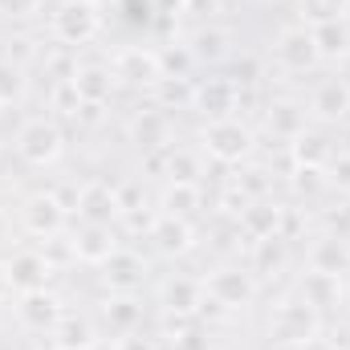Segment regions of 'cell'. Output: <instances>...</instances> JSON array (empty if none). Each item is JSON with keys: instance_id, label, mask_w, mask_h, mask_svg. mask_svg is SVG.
I'll return each mask as SVG.
<instances>
[{"instance_id": "obj_1", "label": "cell", "mask_w": 350, "mask_h": 350, "mask_svg": "<svg viewBox=\"0 0 350 350\" xmlns=\"http://www.w3.org/2000/svg\"><path fill=\"white\" fill-rule=\"evenodd\" d=\"M322 330V314L306 306L301 297H285L269 318V342L273 347H310Z\"/></svg>"}, {"instance_id": "obj_2", "label": "cell", "mask_w": 350, "mask_h": 350, "mask_svg": "<svg viewBox=\"0 0 350 350\" xmlns=\"http://www.w3.org/2000/svg\"><path fill=\"white\" fill-rule=\"evenodd\" d=\"M49 33L66 49H78V45H86L102 33V8L94 0H62L49 16Z\"/></svg>"}, {"instance_id": "obj_3", "label": "cell", "mask_w": 350, "mask_h": 350, "mask_svg": "<svg viewBox=\"0 0 350 350\" xmlns=\"http://www.w3.org/2000/svg\"><path fill=\"white\" fill-rule=\"evenodd\" d=\"M66 151V135L53 118H29L21 131H16V155L33 167H49L57 163Z\"/></svg>"}, {"instance_id": "obj_4", "label": "cell", "mask_w": 350, "mask_h": 350, "mask_svg": "<svg viewBox=\"0 0 350 350\" xmlns=\"http://www.w3.org/2000/svg\"><path fill=\"white\" fill-rule=\"evenodd\" d=\"M204 147L216 163H241L253 151V131L241 118H212L204 126Z\"/></svg>"}, {"instance_id": "obj_5", "label": "cell", "mask_w": 350, "mask_h": 350, "mask_svg": "<svg viewBox=\"0 0 350 350\" xmlns=\"http://www.w3.org/2000/svg\"><path fill=\"white\" fill-rule=\"evenodd\" d=\"M273 57H277V66L289 70V74H306V70H314V66L322 62V57H318V45H314V33H310L306 25L281 29L277 41H273Z\"/></svg>"}, {"instance_id": "obj_6", "label": "cell", "mask_w": 350, "mask_h": 350, "mask_svg": "<svg viewBox=\"0 0 350 350\" xmlns=\"http://www.w3.org/2000/svg\"><path fill=\"white\" fill-rule=\"evenodd\" d=\"M163 78L159 70V53L155 49H143V45H131L114 57V82L122 86H135V90H155Z\"/></svg>"}, {"instance_id": "obj_7", "label": "cell", "mask_w": 350, "mask_h": 350, "mask_svg": "<svg viewBox=\"0 0 350 350\" xmlns=\"http://www.w3.org/2000/svg\"><path fill=\"white\" fill-rule=\"evenodd\" d=\"M204 293H208L216 306H224V310H241V306H249V301L257 297V281H253V273H245V269H216V273L204 281Z\"/></svg>"}, {"instance_id": "obj_8", "label": "cell", "mask_w": 350, "mask_h": 350, "mask_svg": "<svg viewBox=\"0 0 350 350\" xmlns=\"http://www.w3.org/2000/svg\"><path fill=\"white\" fill-rule=\"evenodd\" d=\"M21 220H25V228L33 237H57L62 224H66V204L57 196H49V191H37V196H29L21 204Z\"/></svg>"}, {"instance_id": "obj_9", "label": "cell", "mask_w": 350, "mask_h": 350, "mask_svg": "<svg viewBox=\"0 0 350 350\" xmlns=\"http://www.w3.org/2000/svg\"><path fill=\"white\" fill-rule=\"evenodd\" d=\"M78 216L86 220V224H114L118 216H122V200H118V191L110 187V183H102V179H94L86 183L82 191H78Z\"/></svg>"}, {"instance_id": "obj_10", "label": "cell", "mask_w": 350, "mask_h": 350, "mask_svg": "<svg viewBox=\"0 0 350 350\" xmlns=\"http://www.w3.org/2000/svg\"><path fill=\"white\" fill-rule=\"evenodd\" d=\"M98 269H102V281H106L114 293H135V289L147 281V261H143L139 253H131V249H114Z\"/></svg>"}, {"instance_id": "obj_11", "label": "cell", "mask_w": 350, "mask_h": 350, "mask_svg": "<svg viewBox=\"0 0 350 350\" xmlns=\"http://www.w3.org/2000/svg\"><path fill=\"white\" fill-rule=\"evenodd\" d=\"M16 318H21V326H29V330H53V326L66 318V310H62V297H57V293L33 289V293H21Z\"/></svg>"}, {"instance_id": "obj_12", "label": "cell", "mask_w": 350, "mask_h": 350, "mask_svg": "<svg viewBox=\"0 0 350 350\" xmlns=\"http://www.w3.org/2000/svg\"><path fill=\"white\" fill-rule=\"evenodd\" d=\"M8 273V285L16 293H33V289H45L49 277H53V265L45 261V253H16L12 261L4 265Z\"/></svg>"}, {"instance_id": "obj_13", "label": "cell", "mask_w": 350, "mask_h": 350, "mask_svg": "<svg viewBox=\"0 0 350 350\" xmlns=\"http://www.w3.org/2000/svg\"><path fill=\"white\" fill-rule=\"evenodd\" d=\"M191 110L208 114V122H212V118H232L228 110H237V82H228V78H208V82H200V86H196V98H191Z\"/></svg>"}, {"instance_id": "obj_14", "label": "cell", "mask_w": 350, "mask_h": 350, "mask_svg": "<svg viewBox=\"0 0 350 350\" xmlns=\"http://www.w3.org/2000/svg\"><path fill=\"white\" fill-rule=\"evenodd\" d=\"M151 241H155V249L163 253V257H183L187 249H191V241H196V232H191V224L183 220V216H159L155 224H151Z\"/></svg>"}, {"instance_id": "obj_15", "label": "cell", "mask_w": 350, "mask_h": 350, "mask_svg": "<svg viewBox=\"0 0 350 350\" xmlns=\"http://www.w3.org/2000/svg\"><path fill=\"white\" fill-rule=\"evenodd\" d=\"M297 289H301V301L314 306L318 314H322V310H334V306L342 301V277H338V273H318V269H310Z\"/></svg>"}, {"instance_id": "obj_16", "label": "cell", "mask_w": 350, "mask_h": 350, "mask_svg": "<svg viewBox=\"0 0 350 350\" xmlns=\"http://www.w3.org/2000/svg\"><path fill=\"white\" fill-rule=\"evenodd\" d=\"M200 306H204V281H196V277H172V281H163V310L167 314L196 318Z\"/></svg>"}, {"instance_id": "obj_17", "label": "cell", "mask_w": 350, "mask_h": 350, "mask_svg": "<svg viewBox=\"0 0 350 350\" xmlns=\"http://www.w3.org/2000/svg\"><path fill=\"white\" fill-rule=\"evenodd\" d=\"M114 249H118V245H114L110 224H82V228L74 232V257L86 261V265H102Z\"/></svg>"}, {"instance_id": "obj_18", "label": "cell", "mask_w": 350, "mask_h": 350, "mask_svg": "<svg viewBox=\"0 0 350 350\" xmlns=\"http://www.w3.org/2000/svg\"><path fill=\"white\" fill-rule=\"evenodd\" d=\"M318 57L322 62H342L350 57V25L347 21H326V25H310Z\"/></svg>"}, {"instance_id": "obj_19", "label": "cell", "mask_w": 350, "mask_h": 350, "mask_svg": "<svg viewBox=\"0 0 350 350\" xmlns=\"http://www.w3.org/2000/svg\"><path fill=\"white\" fill-rule=\"evenodd\" d=\"M228 45H232V33H228V29H220V25H204V29L191 33L187 53H191L196 62H224V57H228Z\"/></svg>"}, {"instance_id": "obj_20", "label": "cell", "mask_w": 350, "mask_h": 350, "mask_svg": "<svg viewBox=\"0 0 350 350\" xmlns=\"http://www.w3.org/2000/svg\"><path fill=\"white\" fill-rule=\"evenodd\" d=\"M131 143H139V147H147V151L167 147V114H163L159 106L139 110V114L131 118Z\"/></svg>"}, {"instance_id": "obj_21", "label": "cell", "mask_w": 350, "mask_h": 350, "mask_svg": "<svg viewBox=\"0 0 350 350\" xmlns=\"http://www.w3.org/2000/svg\"><path fill=\"white\" fill-rule=\"evenodd\" d=\"M74 90H78V98H82V102L102 106V102H110L114 70H106V66H82V70H74Z\"/></svg>"}, {"instance_id": "obj_22", "label": "cell", "mask_w": 350, "mask_h": 350, "mask_svg": "<svg viewBox=\"0 0 350 350\" xmlns=\"http://www.w3.org/2000/svg\"><path fill=\"white\" fill-rule=\"evenodd\" d=\"M310 110H314L322 122H338V118H347L350 114V86H342V82H322V86L314 90Z\"/></svg>"}, {"instance_id": "obj_23", "label": "cell", "mask_w": 350, "mask_h": 350, "mask_svg": "<svg viewBox=\"0 0 350 350\" xmlns=\"http://www.w3.org/2000/svg\"><path fill=\"white\" fill-rule=\"evenodd\" d=\"M281 220H285V208H277V204H253V208L241 212V228H245L253 241L281 237Z\"/></svg>"}, {"instance_id": "obj_24", "label": "cell", "mask_w": 350, "mask_h": 350, "mask_svg": "<svg viewBox=\"0 0 350 350\" xmlns=\"http://www.w3.org/2000/svg\"><path fill=\"white\" fill-rule=\"evenodd\" d=\"M310 269H318V273H347L350 269V249L342 237H322L314 249H310Z\"/></svg>"}, {"instance_id": "obj_25", "label": "cell", "mask_w": 350, "mask_h": 350, "mask_svg": "<svg viewBox=\"0 0 350 350\" xmlns=\"http://www.w3.org/2000/svg\"><path fill=\"white\" fill-rule=\"evenodd\" d=\"M265 118H269V131L281 135V139H289V143L306 131V110L297 102H285V98L281 102H269V114Z\"/></svg>"}, {"instance_id": "obj_26", "label": "cell", "mask_w": 350, "mask_h": 350, "mask_svg": "<svg viewBox=\"0 0 350 350\" xmlns=\"http://www.w3.org/2000/svg\"><path fill=\"white\" fill-rule=\"evenodd\" d=\"M289 151H293L297 167H326V163L334 159V147H330L322 135H314V131H301V135L289 143Z\"/></svg>"}, {"instance_id": "obj_27", "label": "cell", "mask_w": 350, "mask_h": 350, "mask_svg": "<svg viewBox=\"0 0 350 350\" xmlns=\"http://www.w3.org/2000/svg\"><path fill=\"white\" fill-rule=\"evenodd\" d=\"M102 314H106V322H110V326H118L122 334H131V330L143 322V306L135 301V293H118V297H110Z\"/></svg>"}, {"instance_id": "obj_28", "label": "cell", "mask_w": 350, "mask_h": 350, "mask_svg": "<svg viewBox=\"0 0 350 350\" xmlns=\"http://www.w3.org/2000/svg\"><path fill=\"white\" fill-rule=\"evenodd\" d=\"M49 334L57 338V347H66V350H90L94 347V330H90L86 318H70V314H66Z\"/></svg>"}, {"instance_id": "obj_29", "label": "cell", "mask_w": 350, "mask_h": 350, "mask_svg": "<svg viewBox=\"0 0 350 350\" xmlns=\"http://www.w3.org/2000/svg\"><path fill=\"white\" fill-rule=\"evenodd\" d=\"M196 204H200V187L196 183H167V191H163V212L167 216H183L187 220V212H196Z\"/></svg>"}, {"instance_id": "obj_30", "label": "cell", "mask_w": 350, "mask_h": 350, "mask_svg": "<svg viewBox=\"0 0 350 350\" xmlns=\"http://www.w3.org/2000/svg\"><path fill=\"white\" fill-rule=\"evenodd\" d=\"M297 8L310 25H326V21H347L350 0H297Z\"/></svg>"}, {"instance_id": "obj_31", "label": "cell", "mask_w": 350, "mask_h": 350, "mask_svg": "<svg viewBox=\"0 0 350 350\" xmlns=\"http://www.w3.org/2000/svg\"><path fill=\"white\" fill-rule=\"evenodd\" d=\"M25 86H29V82H25V66L12 62V57L0 62V106H4V102H16V98L25 94Z\"/></svg>"}, {"instance_id": "obj_32", "label": "cell", "mask_w": 350, "mask_h": 350, "mask_svg": "<svg viewBox=\"0 0 350 350\" xmlns=\"http://www.w3.org/2000/svg\"><path fill=\"white\" fill-rule=\"evenodd\" d=\"M281 265H285V241H281V237L257 241V253H253V269H257V273H277Z\"/></svg>"}, {"instance_id": "obj_33", "label": "cell", "mask_w": 350, "mask_h": 350, "mask_svg": "<svg viewBox=\"0 0 350 350\" xmlns=\"http://www.w3.org/2000/svg\"><path fill=\"white\" fill-rule=\"evenodd\" d=\"M118 12H122V21L131 29H147V25H155L159 4L155 0H118Z\"/></svg>"}, {"instance_id": "obj_34", "label": "cell", "mask_w": 350, "mask_h": 350, "mask_svg": "<svg viewBox=\"0 0 350 350\" xmlns=\"http://www.w3.org/2000/svg\"><path fill=\"white\" fill-rule=\"evenodd\" d=\"M155 94H159V102H167V106H191V98H196V86L187 82V78H159V86H155Z\"/></svg>"}, {"instance_id": "obj_35", "label": "cell", "mask_w": 350, "mask_h": 350, "mask_svg": "<svg viewBox=\"0 0 350 350\" xmlns=\"http://www.w3.org/2000/svg\"><path fill=\"white\" fill-rule=\"evenodd\" d=\"M167 179H172V183H196V179H200L196 155H187V151H167Z\"/></svg>"}, {"instance_id": "obj_36", "label": "cell", "mask_w": 350, "mask_h": 350, "mask_svg": "<svg viewBox=\"0 0 350 350\" xmlns=\"http://www.w3.org/2000/svg\"><path fill=\"white\" fill-rule=\"evenodd\" d=\"M196 57L187 53V49H163L159 53V70H163V78H187V66H191Z\"/></svg>"}, {"instance_id": "obj_37", "label": "cell", "mask_w": 350, "mask_h": 350, "mask_svg": "<svg viewBox=\"0 0 350 350\" xmlns=\"http://www.w3.org/2000/svg\"><path fill=\"white\" fill-rule=\"evenodd\" d=\"M330 183L342 187V191H350V155H342V151L330 159Z\"/></svg>"}, {"instance_id": "obj_38", "label": "cell", "mask_w": 350, "mask_h": 350, "mask_svg": "<svg viewBox=\"0 0 350 350\" xmlns=\"http://www.w3.org/2000/svg\"><path fill=\"white\" fill-rule=\"evenodd\" d=\"M45 0H0V16H33Z\"/></svg>"}, {"instance_id": "obj_39", "label": "cell", "mask_w": 350, "mask_h": 350, "mask_svg": "<svg viewBox=\"0 0 350 350\" xmlns=\"http://www.w3.org/2000/svg\"><path fill=\"white\" fill-rule=\"evenodd\" d=\"M175 350H208V338H204L196 326H187V330L175 334Z\"/></svg>"}, {"instance_id": "obj_40", "label": "cell", "mask_w": 350, "mask_h": 350, "mask_svg": "<svg viewBox=\"0 0 350 350\" xmlns=\"http://www.w3.org/2000/svg\"><path fill=\"white\" fill-rule=\"evenodd\" d=\"M318 175H322V167H297L293 172V187L297 191H314L318 187Z\"/></svg>"}, {"instance_id": "obj_41", "label": "cell", "mask_w": 350, "mask_h": 350, "mask_svg": "<svg viewBox=\"0 0 350 350\" xmlns=\"http://www.w3.org/2000/svg\"><path fill=\"white\" fill-rule=\"evenodd\" d=\"M237 82H245V86L257 82V62H253V57H241V62H237Z\"/></svg>"}, {"instance_id": "obj_42", "label": "cell", "mask_w": 350, "mask_h": 350, "mask_svg": "<svg viewBox=\"0 0 350 350\" xmlns=\"http://www.w3.org/2000/svg\"><path fill=\"white\" fill-rule=\"evenodd\" d=\"M118 350H155V342H151V338H139V334L131 330V334L118 338Z\"/></svg>"}, {"instance_id": "obj_43", "label": "cell", "mask_w": 350, "mask_h": 350, "mask_svg": "<svg viewBox=\"0 0 350 350\" xmlns=\"http://www.w3.org/2000/svg\"><path fill=\"white\" fill-rule=\"evenodd\" d=\"M216 4H220V0H183V8H187V12H200V16H204V12L212 16V12H216Z\"/></svg>"}, {"instance_id": "obj_44", "label": "cell", "mask_w": 350, "mask_h": 350, "mask_svg": "<svg viewBox=\"0 0 350 350\" xmlns=\"http://www.w3.org/2000/svg\"><path fill=\"white\" fill-rule=\"evenodd\" d=\"M12 293V285H8V273H4V265H0V301Z\"/></svg>"}, {"instance_id": "obj_45", "label": "cell", "mask_w": 350, "mask_h": 350, "mask_svg": "<svg viewBox=\"0 0 350 350\" xmlns=\"http://www.w3.org/2000/svg\"><path fill=\"white\" fill-rule=\"evenodd\" d=\"M4 241H8V216L0 212V245H4Z\"/></svg>"}, {"instance_id": "obj_46", "label": "cell", "mask_w": 350, "mask_h": 350, "mask_svg": "<svg viewBox=\"0 0 350 350\" xmlns=\"http://www.w3.org/2000/svg\"><path fill=\"white\" fill-rule=\"evenodd\" d=\"M342 155H350V131L342 135Z\"/></svg>"}, {"instance_id": "obj_47", "label": "cell", "mask_w": 350, "mask_h": 350, "mask_svg": "<svg viewBox=\"0 0 350 350\" xmlns=\"http://www.w3.org/2000/svg\"><path fill=\"white\" fill-rule=\"evenodd\" d=\"M90 350H118V342H114V347H102V342H94Z\"/></svg>"}, {"instance_id": "obj_48", "label": "cell", "mask_w": 350, "mask_h": 350, "mask_svg": "<svg viewBox=\"0 0 350 350\" xmlns=\"http://www.w3.org/2000/svg\"><path fill=\"white\" fill-rule=\"evenodd\" d=\"M330 350H347V347H330Z\"/></svg>"}, {"instance_id": "obj_49", "label": "cell", "mask_w": 350, "mask_h": 350, "mask_svg": "<svg viewBox=\"0 0 350 350\" xmlns=\"http://www.w3.org/2000/svg\"><path fill=\"white\" fill-rule=\"evenodd\" d=\"M53 350H66V347H53Z\"/></svg>"}]
</instances>
